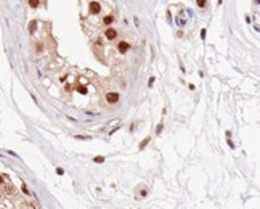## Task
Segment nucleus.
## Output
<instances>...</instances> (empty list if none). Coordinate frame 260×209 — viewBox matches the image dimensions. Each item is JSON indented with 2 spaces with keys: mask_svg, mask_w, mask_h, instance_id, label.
<instances>
[{
  "mask_svg": "<svg viewBox=\"0 0 260 209\" xmlns=\"http://www.w3.org/2000/svg\"><path fill=\"white\" fill-rule=\"evenodd\" d=\"M119 93L117 92H108L106 93V101H108L109 105H116L117 101H119Z\"/></svg>",
  "mask_w": 260,
  "mask_h": 209,
  "instance_id": "f257e3e1",
  "label": "nucleus"
},
{
  "mask_svg": "<svg viewBox=\"0 0 260 209\" xmlns=\"http://www.w3.org/2000/svg\"><path fill=\"white\" fill-rule=\"evenodd\" d=\"M88 10H90V13H92V15H98L101 11V7H100V3H98V2H90Z\"/></svg>",
  "mask_w": 260,
  "mask_h": 209,
  "instance_id": "f03ea898",
  "label": "nucleus"
},
{
  "mask_svg": "<svg viewBox=\"0 0 260 209\" xmlns=\"http://www.w3.org/2000/svg\"><path fill=\"white\" fill-rule=\"evenodd\" d=\"M104 35H106V39H108V40H114V39L117 37V31L112 29V27H109V29H106Z\"/></svg>",
  "mask_w": 260,
  "mask_h": 209,
  "instance_id": "7ed1b4c3",
  "label": "nucleus"
},
{
  "mask_svg": "<svg viewBox=\"0 0 260 209\" xmlns=\"http://www.w3.org/2000/svg\"><path fill=\"white\" fill-rule=\"evenodd\" d=\"M185 15H186L185 11H180L178 16L175 18V21H177V24H178V26H185L188 23V19H185Z\"/></svg>",
  "mask_w": 260,
  "mask_h": 209,
  "instance_id": "20e7f679",
  "label": "nucleus"
},
{
  "mask_svg": "<svg viewBox=\"0 0 260 209\" xmlns=\"http://www.w3.org/2000/svg\"><path fill=\"white\" fill-rule=\"evenodd\" d=\"M117 50H119V53H127L129 50H130V45L127 44V42H119Z\"/></svg>",
  "mask_w": 260,
  "mask_h": 209,
  "instance_id": "39448f33",
  "label": "nucleus"
},
{
  "mask_svg": "<svg viewBox=\"0 0 260 209\" xmlns=\"http://www.w3.org/2000/svg\"><path fill=\"white\" fill-rule=\"evenodd\" d=\"M111 23H114V16H112V15H108V16H104V19H103V24H106V26H111Z\"/></svg>",
  "mask_w": 260,
  "mask_h": 209,
  "instance_id": "423d86ee",
  "label": "nucleus"
},
{
  "mask_svg": "<svg viewBox=\"0 0 260 209\" xmlns=\"http://www.w3.org/2000/svg\"><path fill=\"white\" fill-rule=\"evenodd\" d=\"M39 5H40V0H29V7L32 8H37Z\"/></svg>",
  "mask_w": 260,
  "mask_h": 209,
  "instance_id": "0eeeda50",
  "label": "nucleus"
},
{
  "mask_svg": "<svg viewBox=\"0 0 260 209\" xmlns=\"http://www.w3.org/2000/svg\"><path fill=\"white\" fill-rule=\"evenodd\" d=\"M149 140H151V137H146V139L141 142V143H140V150H145V147H146V145L149 143Z\"/></svg>",
  "mask_w": 260,
  "mask_h": 209,
  "instance_id": "6e6552de",
  "label": "nucleus"
},
{
  "mask_svg": "<svg viewBox=\"0 0 260 209\" xmlns=\"http://www.w3.org/2000/svg\"><path fill=\"white\" fill-rule=\"evenodd\" d=\"M35 27H37V23H35V21H31V24H29V32H31V34L35 31Z\"/></svg>",
  "mask_w": 260,
  "mask_h": 209,
  "instance_id": "1a4fd4ad",
  "label": "nucleus"
},
{
  "mask_svg": "<svg viewBox=\"0 0 260 209\" xmlns=\"http://www.w3.org/2000/svg\"><path fill=\"white\" fill-rule=\"evenodd\" d=\"M196 3H198L201 8H204V7L207 5V0H196Z\"/></svg>",
  "mask_w": 260,
  "mask_h": 209,
  "instance_id": "9d476101",
  "label": "nucleus"
},
{
  "mask_svg": "<svg viewBox=\"0 0 260 209\" xmlns=\"http://www.w3.org/2000/svg\"><path fill=\"white\" fill-rule=\"evenodd\" d=\"M77 92H79V93H82V95H85V93H87V89H85V87H82V85H79V87H77Z\"/></svg>",
  "mask_w": 260,
  "mask_h": 209,
  "instance_id": "9b49d317",
  "label": "nucleus"
},
{
  "mask_svg": "<svg viewBox=\"0 0 260 209\" xmlns=\"http://www.w3.org/2000/svg\"><path fill=\"white\" fill-rule=\"evenodd\" d=\"M93 161H95V163H104V158L103 156H96V158H93Z\"/></svg>",
  "mask_w": 260,
  "mask_h": 209,
  "instance_id": "f8f14e48",
  "label": "nucleus"
},
{
  "mask_svg": "<svg viewBox=\"0 0 260 209\" xmlns=\"http://www.w3.org/2000/svg\"><path fill=\"white\" fill-rule=\"evenodd\" d=\"M162 125H164L162 122H161V124L157 125V129H156V133H161V131H162Z\"/></svg>",
  "mask_w": 260,
  "mask_h": 209,
  "instance_id": "ddd939ff",
  "label": "nucleus"
},
{
  "mask_svg": "<svg viewBox=\"0 0 260 209\" xmlns=\"http://www.w3.org/2000/svg\"><path fill=\"white\" fill-rule=\"evenodd\" d=\"M56 174L58 175H63V174H64V171H63L61 167H56Z\"/></svg>",
  "mask_w": 260,
  "mask_h": 209,
  "instance_id": "4468645a",
  "label": "nucleus"
},
{
  "mask_svg": "<svg viewBox=\"0 0 260 209\" xmlns=\"http://www.w3.org/2000/svg\"><path fill=\"white\" fill-rule=\"evenodd\" d=\"M153 84H154V77H151V79H149V81H148V85H149V87H151Z\"/></svg>",
  "mask_w": 260,
  "mask_h": 209,
  "instance_id": "2eb2a0df",
  "label": "nucleus"
},
{
  "mask_svg": "<svg viewBox=\"0 0 260 209\" xmlns=\"http://www.w3.org/2000/svg\"><path fill=\"white\" fill-rule=\"evenodd\" d=\"M201 37H202V39H206V29H202V31H201Z\"/></svg>",
  "mask_w": 260,
  "mask_h": 209,
  "instance_id": "dca6fc26",
  "label": "nucleus"
},
{
  "mask_svg": "<svg viewBox=\"0 0 260 209\" xmlns=\"http://www.w3.org/2000/svg\"><path fill=\"white\" fill-rule=\"evenodd\" d=\"M2 182H3V179H2V177H0V183H2Z\"/></svg>",
  "mask_w": 260,
  "mask_h": 209,
  "instance_id": "f3484780",
  "label": "nucleus"
}]
</instances>
